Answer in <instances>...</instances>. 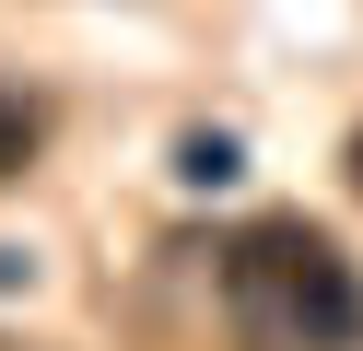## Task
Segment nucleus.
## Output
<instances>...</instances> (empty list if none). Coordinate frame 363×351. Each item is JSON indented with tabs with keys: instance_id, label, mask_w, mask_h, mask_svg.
<instances>
[{
	"instance_id": "2",
	"label": "nucleus",
	"mask_w": 363,
	"mask_h": 351,
	"mask_svg": "<svg viewBox=\"0 0 363 351\" xmlns=\"http://www.w3.org/2000/svg\"><path fill=\"white\" fill-rule=\"evenodd\" d=\"M35 140H48V117H35L24 94L0 82V187H12V176H24V164H35Z\"/></svg>"
},
{
	"instance_id": "3",
	"label": "nucleus",
	"mask_w": 363,
	"mask_h": 351,
	"mask_svg": "<svg viewBox=\"0 0 363 351\" xmlns=\"http://www.w3.org/2000/svg\"><path fill=\"white\" fill-rule=\"evenodd\" d=\"M188 176H199V187H223V176H235V140L199 129V140H188Z\"/></svg>"
},
{
	"instance_id": "4",
	"label": "nucleus",
	"mask_w": 363,
	"mask_h": 351,
	"mask_svg": "<svg viewBox=\"0 0 363 351\" xmlns=\"http://www.w3.org/2000/svg\"><path fill=\"white\" fill-rule=\"evenodd\" d=\"M340 176H352V199H363V129H352V152H340Z\"/></svg>"
},
{
	"instance_id": "1",
	"label": "nucleus",
	"mask_w": 363,
	"mask_h": 351,
	"mask_svg": "<svg viewBox=\"0 0 363 351\" xmlns=\"http://www.w3.org/2000/svg\"><path fill=\"white\" fill-rule=\"evenodd\" d=\"M223 328L235 351H363V269L305 211H269L223 246Z\"/></svg>"
},
{
	"instance_id": "5",
	"label": "nucleus",
	"mask_w": 363,
	"mask_h": 351,
	"mask_svg": "<svg viewBox=\"0 0 363 351\" xmlns=\"http://www.w3.org/2000/svg\"><path fill=\"white\" fill-rule=\"evenodd\" d=\"M12 281H24V246H0V293H12Z\"/></svg>"
}]
</instances>
